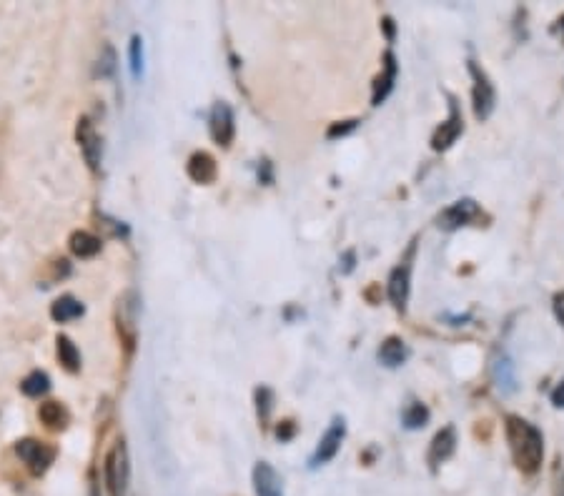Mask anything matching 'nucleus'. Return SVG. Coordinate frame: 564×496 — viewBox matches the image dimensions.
Returning a JSON list of instances; mask_svg holds the SVG:
<instances>
[{"mask_svg": "<svg viewBox=\"0 0 564 496\" xmlns=\"http://www.w3.org/2000/svg\"><path fill=\"white\" fill-rule=\"evenodd\" d=\"M507 439L509 449H512L514 461L524 474H534L539 471L544 459V439L542 431L532 426L529 421L519 419V416H509L507 419Z\"/></svg>", "mask_w": 564, "mask_h": 496, "instance_id": "nucleus-1", "label": "nucleus"}, {"mask_svg": "<svg viewBox=\"0 0 564 496\" xmlns=\"http://www.w3.org/2000/svg\"><path fill=\"white\" fill-rule=\"evenodd\" d=\"M103 476H106L108 496H126L131 486V456H128L126 441L118 439L108 449L103 461Z\"/></svg>", "mask_w": 564, "mask_h": 496, "instance_id": "nucleus-2", "label": "nucleus"}, {"mask_svg": "<svg viewBox=\"0 0 564 496\" xmlns=\"http://www.w3.org/2000/svg\"><path fill=\"white\" fill-rule=\"evenodd\" d=\"M16 454L18 459L28 466V471H31L33 476H41L53 466V461H56L58 456V449L56 446L46 444V441L21 439L16 441Z\"/></svg>", "mask_w": 564, "mask_h": 496, "instance_id": "nucleus-3", "label": "nucleus"}, {"mask_svg": "<svg viewBox=\"0 0 564 496\" xmlns=\"http://www.w3.org/2000/svg\"><path fill=\"white\" fill-rule=\"evenodd\" d=\"M116 326L121 334L123 344L128 346V351L136 346L138 336V294L136 291H126L116 304Z\"/></svg>", "mask_w": 564, "mask_h": 496, "instance_id": "nucleus-4", "label": "nucleus"}, {"mask_svg": "<svg viewBox=\"0 0 564 496\" xmlns=\"http://www.w3.org/2000/svg\"><path fill=\"white\" fill-rule=\"evenodd\" d=\"M76 141L78 148H81V156L86 161V166L91 168L93 173H98L101 168V158H103V143L101 136H98L96 126L88 116L78 118V126H76Z\"/></svg>", "mask_w": 564, "mask_h": 496, "instance_id": "nucleus-5", "label": "nucleus"}, {"mask_svg": "<svg viewBox=\"0 0 564 496\" xmlns=\"http://www.w3.org/2000/svg\"><path fill=\"white\" fill-rule=\"evenodd\" d=\"M209 131H211V138H214L219 146L229 148L231 141H234L236 136V118H234V111H231L229 103L219 101L214 103V108H211V116H209Z\"/></svg>", "mask_w": 564, "mask_h": 496, "instance_id": "nucleus-6", "label": "nucleus"}, {"mask_svg": "<svg viewBox=\"0 0 564 496\" xmlns=\"http://www.w3.org/2000/svg\"><path fill=\"white\" fill-rule=\"evenodd\" d=\"M469 68H472V76H474V91H472L474 116H477L479 121H487L494 111V103H497V93H494V86L489 83V78L484 76V71H479L474 63Z\"/></svg>", "mask_w": 564, "mask_h": 496, "instance_id": "nucleus-7", "label": "nucleus"}, {"mask_svg": "<svg viewBox=\"0 0 564 496\" xmlns=\"http://www.w3.org/2000/svg\"><path fill=\"white\" fill-rule=\"evenodd\" d=\"M344 436H346V424H344V419H334V424H331L329 431H326V434L321 436L319 446H316L314 456H311V466L329 464V461L334 459L336 454H339L341 441H344Z\"/></svg>", "mask_w": 564, "mask_h": 496, "instance_id": "nucleus-8", "label": "nucleus"}, {"mask_svg": "<svg viewBox=\"0 0 564 496\" xmlns=\"http://www.w3.org/2000/svg\"><path fill=\"white\" fill-rule=\"evenodd\" d=\"M477 216H479L477 203H474L472 198H464V201L452 203V206L439 216V226L447 228V231H454V228L459 226H467V223L474 221Z\"/></svg>", "mask_w": 564, "mask_h": 496, "instance_id": "nucleus-9", "label": "nucleus"}, {"mask_svg": "<svg viewBox=\"0 0 564 496\" xmlns=\"http://www.w3.org/2000/svg\"><path fill=\"white\" fill-rule=\"evenodd\" d=\"M188 178L196 183H204V186H209V183L216 181V176H219V166H216L214 156L206 151H196L194 156L188 158Z\"/></svg>", "mask_w": 564, "mask_h": 496, "instance_id": "nucleus-10", "label": "nucleus"}, {"mask_svg": "<svg viewBox=\"0 0 564 496\" xmlns=\"http://www.w3.org/2000/svg\"><path fill=\"white\" fill-rule=\"evenodd\" d=\"M254 489L256 496H284V486H281V476L276 469L266 461H259L254 466Z\"/></svg>", "mask_w": 564, "mask_h": 496, "instance_id": "nucleus-11", "label": "nucleus"}, {"mask_svg": "<svg viewBox=\"0 0 564 496\" xmlns=\"http://www.w3.org/2000/svg\"><path fill=\"white\" fill-rule=\"evenodd\" d=\"M38 419L46 424V429L51 431H66L71 424V411L66 409V404L61 401H43L38 406Z\"/></svg>", "mask_w": 564, "mask_h": 496, "instance_id": "nucleus-12", "label": "nucleus"}, {"mask_svg": "<svg viewBox=\"0 0 564 496\" xmlns=\"http://www.w3.org/2000/svg\"><path fill=\"white\" fill-rule=\"evenodd\" d=\"M409 276H412V269L407 264L397 266L389 276V299H392L394 309L404 311L407 309L409 301Z\"/></svg>", "mask_w": 564, "mask_h": 496, "instance_id": "nucleus-13", "label": "nucleus"}, {"mask_svg": "<svg viewBox=\"0 0 564 496\" xmlns=\"http://www.w3.org/2000/svg\"><path fill=\"white\" fill-rule=\"evenodd\" d=\"M68 248H71V254L78 256V259H93V256L101 254L103 241L98 236H93L91 231H73L71 238H68Z\"/></svg>", "mask_w": 564, "mask_h": 496, "instance_id": "nucleus-14", "label": "nucleus"}, {"mask_svg": "<svg viewBox=\"0 0 564 496\" xmlns=\"http://www.w3.org/2000/svg\"><path fill=\"white\" fill-rule=\"evenodd\" d=\"M83 314H86V306L71 294L58 296V299L51 304V319L56 321V324H68V321L81 319Z\"/></svg>", "mask_w": 564, "mask_h": 496, "instance_id": "nucleus-15", "label": "nucleus"}, {"mask_svg": "<svg viewBox=\"0 0 564 496\" xmlns=\"http://www.w3.org/2000/svg\"><path fill=\"white\" fill-rule=\"evenodd\" d=\"M454 449H457V434H454L452 426H447V429L439 431L432 441V449H429V461H432V466H439L442 461H447L449 456L454 454Z\"/></svg>", "mask_w": 564, "mask_h": 496, "instance_id": "nucleus-16", "label": "nucleus"}, {"mask_svg": "<svg viewBox=\"0 0 564 496\" xmlns=\"http://www.w3.org/2000/svg\"><path fill=\"white\" fill-rule=\"evenodd\" d=\"M459 133H462V116H459L457 106H452V116H449V121L442 123V128H439L437 136H434L432 141L434 151H447V148L457 141Z\"/></svg>", "mask_w": 564, "mask_h": 496, "instance_id": "nucleus-17", "label": "nucleus"}, {"mask_svg": "<svg viewBox=\"0 0 564 496\" xmlns=\"http://www.w3.org/2000/svg\"><path fill=\"white\" fill-rule=\"evenodd\" d=\"M56 356L58 361H61L63 369L68 371V374H78L81 371V351H78V346L73 344L71 336H58L56 339Z\"/></svg>", "mask_w": 564, "mask_h": 496, "instance_id": "nucleus-18", "label": "nucleus"}, {"mask_svg": "<svg viewBox=\"0 0 564 496\" xmlns=\"http://www.w3.org/2000/svg\"><path fill=\"white\" fill-rule=\"evenodd\" d=\"M409 351H407V344H404L402 339H397V336H392V339H387L382 344V349H379V361H382L384 366H389V369H397V366H402L404 361H407Z\"/></svg>", "mask_w": 564, "mask_h": 496, "instance_id": "nucleus-19", "label": "nucleus"}, {"mask_svg": "<svg viewBox=\"0 0 564 496\" xmlns=\"http://www.w3.org/2000/svg\"><path fill=\"white\" fill-rule=\"evenodd\" d=\"M394 81H397V61H394L392 53H387V63H384V73L376 78V86H374V106L384 101V98L392 93Z\"/></svg>", "mask_w": 564, "mask_h": 496, "instance_id": "nucleus-20", "label": "nucleus"}, {"mask_svg": "<svg viewBox=\"0 0 564 496\" xmlns=\"http://www.w3.org/2000/svg\"><path fill=\"white\" fill-rule=\"evenodd\" d=\"M21 391L26 396H31V399H41V396H46L48 391H51V376L41 369L31 371V374L21 381Z\"/></svg>", "mask_w": 564, "mask_h": 496, "instance_id": "nucleus-21", "label": "nucleus"}, {"mask_svg": "<svg viewBox=\"0 0 564 496\" xmlns=\"http://www.w3.org/2000/svg\"><path fill=\"white\" fill-rule=\"evenodd\" d=\"M116 63H118V58H116V51H113V46H103L101 48V56H98V61H96V76L98 78H111L113 73H116Z\"/></svg>", "mask_w": 564, "mask_h": 496, "instance_id": "nucleus-22", "label": "nucleus"}, {"mask_svg": "<svg viewBox=\"0 0 564 496\" xmlns=\"http://www.w3.org/2000/svg\"><path fill=\"white\" fill-rule=\"evenodd\" d=\"M427 421H429V409L424 404H419V401L404 411V424H407L409 429H422Z\"/></svg>", "mask_w": 564, "mask_h": 496, "instance_id": "nucleus-23", "label": "nucleus"}, {"mask_svg": "<svg viewBox=\"0 0 564 496\" xmlns=\"http://www.w3.org/2000/svg\"><path fill=\"white\" fill-rule=\"evenodd\" d=\"M128 58H131L133 78H138L143 73V41H141V36L131 38V46H128Z\"/></svg>", "mask_w": 564, "mask_h": 496, "instance_id": "nucleus-24", "label": "nucleus"}, {"mask_svg": "<svg viewBox=\"0 0 564 496\" xmlns=\"http://www.w3.org/2000/svg\"><path fill=\"white\" fill-rule=\"evenodd\" d=\"M271 406H274V394H271V389H266V386H259V389H256V411H259L261 421H269Z\"/></svg>", "mask_w": 564, "mask_h": 496, "instance_id": "nucleus-25", "label": "nucleus"}, {"mask_svg": "<svg viewBox=\"0 0 564 496\" xmlns=\"http://www.w3.org/2000/svg\"><path fill=\"white\" fill-rule=\"evenodd\" d=\"M497 381H504V384H499V389H507L512 391L514 389V376H512V364H509L507 359L504 361H497Z\"/></svg>", "mask_w": 564, "mask_h": 496, "instance_id": "nucleus-26", "label": "nucleus"}, {"mask_svg": "<svg viewBox=\"0 0 564 496\" xmlns=\"http://www.w3.org/2000/svg\"><path fill=\"white\" fill-rule=\"evenodd\" d=\"M554 316H557V321H559V326L564 329V291L562 294H557L554 296Z\"/></svg>", "mask_w": 564, "mask_h": 496, "instance_id": "nucleus-27", "label": "nucleus"}, {"mask_svg": "<svg viewBox=\"0 0 564 496\" xmlns=\"http://www.w3.org/2000/svg\"><path fill=\"white\" fill-rule=\"evenodd\" d=\"M356 128V121H346V126H334L329 131V138H336V136H344V133H349V131H354Z\"/></svg>", "mask_w": 564, "mask_h": 496, "instance_id": "nucleus-28", "label": "nucleus"}, {"mask_svg": "<svg viewBox=\"0 0 564 496\" xmlns=\"http://www.w3.org/2000/svg\"><path fill=\"white\" fill-rule=\"evenodd\" d=\"M552 404L557 406V409H564V381L552 391Z\"/></svg>", "mask_w": 564, "mask_h": 496, "instance_id": "nucleus-29", "label": "nucleus"}, {"mask_svg": "<svg viewBox=\"0 0 564 496\" xmlns=\"http://www.w3.org/2000/svg\"><path fill=\"white\" fill-rule=\"evenodd\" d=\"M91 496H98V489H96V484L91 486Z\"/></svg>", "mask_w": 564, "mask_h": 496, "instance_id": "nucleus-30", "label": "nucleus"}]
</instances>
